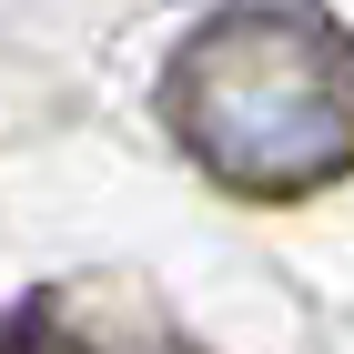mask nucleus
<instances>
[{
	"label": "nucleus",
	"instance_id": "f257e3e1",
	"mask_svg": "<svg viewBox=\"0 0 354 354\" xmlns=\"http://www.w3.org/2000/svg\"><path fill=\"white\" fill-rule=\"evenodd\" d=\"M162 132L233 203H314L354 172V30L334 10H213L162 61Z\"/></svg>",
	"mask_w": 354,
	"mask_h": 354
},
{
	"label": "nucleus",
	"instance_id": "f03ea898",
	"mask_svg": "<svg viewBox=\"0 0 354 354\" xmlns=\"http://www.w3.org/2000/svg\"><path fill=\"white\" fill-rule=\"evenodd\" d=\"M0 354H203L132 283H30L0 314Z\"/></svg>",
	"mask_w": 354,
	"mask_h": 354
}]
</instances>
